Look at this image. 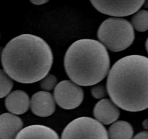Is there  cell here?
Returning a JSON list of instances; mask_svg holds the SVG:
<instances>
[{"instance_id":"obj_17","label":"cell","mask_w":148,"mask_h":139,"mask_svg":"<svg viewBox=\"0 0 148 139\" xmlns=\"http://www.w3.org/2000/svg\"><path fill=\"white\" fill-rule=\"evenodd\" d=\"M107 93V88L102 84H97L91 88V94L96 99H103Z\"/></svg>"},{"instance_id":"obj_6","label":"cell","mask_w":148,"mask_h":139,"mask_svg":"<svg viewBox=\"0 0 148 139\" xmlns=\"http://www.w3.org/2000/svg\"><path fill=\"white\" fill-rule=\"evenodd\" d=\"M53 97L56 104L64 109H73L82 104L84 92L79 85L70 81H62L54 88Z\"/></svg>"},{"instance_id":"obj_21","label":"cell","mask_w":148,"mask_h":139,"mask_svg":"<svg viewBox=\"0 0 148 139\" xmlns=\"http://www.w3.org/2000/svg\"><path fill=\"white\" fill-rule=\"evenodd\" d=\"M145 46H146V49H147V53H148V38H147V41H146Z\"/></svg>"},{"instance_id":"obj_4","label":"cell","mask_w":148,"mask_h":139,"mask_svg":"<svg viewBox=\"0 0 148 139\" xmlns=\"http://www.w3.org/2000/svg\"><path fill=\"white\" fill-rule=\"evenodd\" d=\"M134 28L123 18L111 17L104 20L98 30L100 42L113 52L125 50L134 42Z\"/></svg>"},{"instance_id":"obj_5","label":"cell","mask_w":148,"mask_h":139,"mask_svg":"<svg viewBox=\"0 0 148 139\" xmlns=\"http://www.w3.org/2000/svg\"><path fill=\"white\" fill-rule=\"evenodd\" d=\"M61 139H109V136L103 125L97 120L81 117L64 127Z\"/></svg>"},{"instance_id":"obj_19","label":"cell","mask_w":148,"mask_h":139,"mask_svg":"<svg viewBox=\"0 0 148 139\" xmlns=\"http://www.w3.org/2000/svg\"><path fill=\"white\" fill-rule=\"evenodd\" d=\"M30 2L33 3L35 5H42L48 2L46 0H30Z\"/></svg>"},{"instance_id":"obj_9","label":"cell","mask_w":148,"mask_h":139,"mask_svg":"<svg viewBox=\"0 0 148 139\" xmlns=\"http://www.w3.org/2000/svg\"><path fill=\"white\" fill-rule=\"evenodd\" d=\"M93 114L95 120L103 125L113 124L119 117V107L111 100L103 98L96 103L94 107Z\"/></svg>"},{"instance_id":"obj_8","label":"cell","mask_w":148,"mask_h":139,"mask_svg":"<svg viewBox=\"0 0 148 139\" xmlns=\"http://www.w3.org/2000/svg\"><path fill=\"white\" fill-rule=\"evenodd\" d=\"M30 109L36 116L49 117L53 114L56 109L54 97L47 91H38L30 98Z\"/></svg>"},{"instance_id":"obj_20","label":"cell","mask_w":148,"mask_h":139,"mask_svg":"<svg viewBox=\"0 0 148 139\" xmlns=\"http://www.w3.org/2000/svg\"><path fill=\"white\" fill-rule=\"evenodd\" d=\"M143 127H144V128L147 129L148 130V119L147 120H145L143 121Z\"/></svg>"},{"instance_id":"obj_7","label":"cell","mask_w":148,"mask_h":139,"mask_svg":"<svg viewBox=\"0 0 148 139\" xmlns=\"http://www.w3.org/2000/svg\"><path fill=\"white\" fill-rule=\"evenodd\" d=\"M100 12L114 17H126L135 14L145 1H90Z\"/></svg>"},{"instance_id":"obj_16","label":"cell","mask_w":148,"mask_h":139,"mask_svg":"<svg viewBox=\"0 0 148 139\" xmlns=\"http://www.w3.org/2000/svg\"><path fill=\"white\" fill-rule=\"evenodd\" d=\"M57 79L56 76L52 74H49L47 76L45 77L43 80L40 81V86L44 91H52L53 88H56L57 85Z\"/></svg>"},{"instance_id":"obj_2","label":"cell","mask_w":148,"mask_h":139,"mask_svg":"<svg viewBox=\"0 0 148 139\" xmlns=\"http://www.w3.org/2000/svg\"><path fill=\"white\" fill-rule=\"evenodd\" d=\"M111 101L127 111H141L148 108V58L129 55L116 62L106 82Z\"/></svg>"},{"instance_id":"obj_18","label":"cell","mask_w":148,"mask_h":139,"mask_svg":"<svg viewBox=\"0 0 148 139\" xmlns=\"http://www.w3.org/2000/svg\"><path fill=\"white\" fill-rule=\"evenodd\" d=\"M133 139H148V131H142L136 135Z\"/></svg>"},{"instance_id":"obj_3","label":"cell","mask_w":148,"mask_h":139,"mask_svg":"<svg viewBox=\"0 0 148 139\" xmlns=\"http://www.w3.org/2000/svg\"><path fill=\"white\" fill-rule=\"evenodd\" d=\"M110 57L103 43L94 39H79L66 51L64 68L73 83L81 86L95 85L108 73Z\"/></svg>"},{"instance_id":"obj_15","label":"cell","mask_w":148,"mask_h":139,"mask_svg":"<svg viewBox=\"0 0 148 139\" xmlns=\"http://www.w3.org/2000/svg\"><path fill=\"white\" fill-rule=\"evenodd\" d=\"M0 78H1V90H0V97H3L8 96L10 94L12 88L13 86V82L11 78L4 72L3 70H1L0 72Z\"/></svg>"},{"instance_id":"obj_10","label":"cell","mask_w":148,"mask_h":139,"mask_svg":"<svg viewBox=\"0 0 148 139\" xmlns=\"http://www.w3.org/2000/svg\"><path fill=\"white\" fill-rule=\"evenodd\" d=\"M23 127V122L20 117L11 113H4L0 117V138L15 139Z\"/></svg>"},{"instance_id":"obj_11","label":"cell","mask_w":148,"mask_h":139,"mask_svg":"<svg viewBox=\"0 0 148 139\" xmlns=\"http://www.w3.org/2000/svg\"><path fill=\"white\" fill-rule=\"evenodd\" d=\"M5 107L11 114H23L30 107V99L28 95L21 90L12 91L5 98Z\"/></svg>"},{"instance_id":"obj_13","label":"cell","mask_w":148,"mask_h":139,"mask_svg":"<svg viewBox=\"0 0 148 139\" xmlns=\"http://www.w3.org/2000/svg\"><path fill=\"white\" fill-rule=\"evenodd\" d=\"M108 136L110 139H133L134 129L128 122L116 121L110 126Z\"/></svg>"},{"instance_id":"obj_14","label":"cell","mask_w":148,"mask_h":139,"mask_svg":"<svg viewBox=\"0 0 148 139\" xmlns=\"http://www.w3.org/2000/svg\"><path fill=\"white\" fill-rule=\"evenodd\" d=\"M132 25L137 31L145 32L148 30V11L139 10L132 17Z\"/></svg>"},{"instance_id":"obj_1","label":"cell","mask_w":148,"mask_h":139,"mask_svg":"<svg viewBox=\"0 0 148 139\" xmlns=\"http://www.w3.org/2000/svg\"><path fill=\"white\" fill-rule=\"evenodd\" d=\"M53 52L42 38L22 34L10 40L1 52L3 70L20 83H33L49 75Z\"/></svg>"},{"instance_id":"obj_12","label":"cell","mask_w":148,"mask_h":139,"mask_svg":"<svg viewBox=\"0 0 148 139\" xmlns=\"http://www.w3.org/2000/svg\"><path fill=\"white\" fill-rule=\"evenodd\" d=\"M15 139H59V136L54 130L48 126L32 125L24 127Z\"/></svg>"}]
</instances>
